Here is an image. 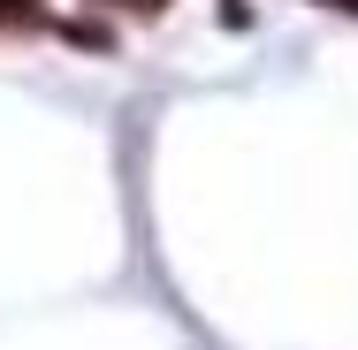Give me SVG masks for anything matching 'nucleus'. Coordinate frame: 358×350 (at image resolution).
Returning a JSON list of instances; mask_svg holds the SVG:
<instances>
[{"label": "nucleus", "mask_w": 358, "mask_h": 350, "mask_svg": "<svg viewBox=\"0 0 358 350\" xmlns=\"http://www.w3.org/2000/svg\"><path fill=\"white\" fill-rule=\"evenodd\" d=\"M320 8H343V15H358V0H320Z\"/></svg>", "instance_id": "obj_3"}, {"label": "nucleus", "mask_w": 358, "mask_h": 350, "mask_svg": "<svg viewBox=\"0 0 358 350\" xmlns=\"http://www.w3.org/2000/svg\"><path fill=\"white\" fill-rule=\"evenodd\" d=\"M0 23H23V31H38L46 15H38V0H0Z\"/></svg>", "instance_id": "obj_1"}, {"label": "nucleus", "mask_w": 358, "mask_h": 350, "mask_svg": "<svg viewBox=\"0 0 358 350\" xmlns=\"http://www.w3.org/2000/svg\"><path fill=\"white\" fill-rule=\"evenodd\" d=\"M115 8H138V15H160L168 0H115Z\"/></svg>", "instance_id": "obj_2"}]
</instances>
